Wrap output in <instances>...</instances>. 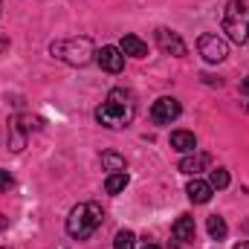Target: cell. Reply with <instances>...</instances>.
Returning <instances> with one entry per match:
<instances>
[{
  "label": "cell",
  "instance_id": "cell-13",
  "mask_svg": "<svg viewBox=\"0 0 249 249\" xmlns=\"http://www.w3.org/2000/svg\"><path fill=\"white\" fill-rule=\"evenodd\" d=\"M119 50H122L124 55H133V58H145V55H148V44L139 41L136 35H124L122 44H119Z\"/></svg>",
  "mask_w": 249,
  "mask_h": 249
},
{
  "label": "cell",
  "instance_id": "cell-7",
  "mask_svg": "<svg viewBox=\"0 0 249 249\" xmlns=\"http://www.w3.org/2000/svg\"><path fill=\"white\" fill-rule=\"evenodd\" d=\"M157 47L162 50V53H168V55H186V44H183V38L174 32V29H165V26H160L157 29Z\"/></svg>",
  "mask_w": 249,
  "mask_h": 249
},
{
  "label": "cell",
  "instance_id": "cell-25",
  "mask_svg": "<svg viewBox=\"0 0 249 249\" xmlns=\"http://www.w3.org/2000/svg\"><path fill=\"white\" fill-rule=\"evenodd\" d=\"M0 50H6V41H3V38H0Z\"/></svg>",
  "mask_w": 249,
  "mask_h": 249
},
{
  "label": "cell",
  "instance_id": "cell-15",
  "mask_svg": "<svg viewBox=\"0 0 249 249\" xmlns=\"http://www.w3.org/2000/svg\"><path fill=\"white\" fill-rule=\"evenodd\" d=\"M102 168L110 171V174L124 171V157H119L116 151H105V154H102Z\"/></svg>",
  "mask_w": 249,
  "mask_h": 249
},
{
  "label": "cell",
  "instance_id": "cell-6",
  "mask_svg": "<svg viewBox=\"0 0 249 249\" xmlns=\"http://www.w3.org/2000/svg\"><path fill=\"white\" fill-rule=\"evenodd\" d=\"M180 113H183V107H180V102H177L174 96H162V99H157L154 107H151V119L157 124H171Z\"/></svg>",
  "mask_w": 249,
  "mask_h": 249
},
{
  "label": "cell",
  "instance_id": "cell-16",
  "mask_svg": "<svg viewBox=\"0 0 249 249\" xmlns=\"http://www.w3.org/2000/svg\"><path fill=\"white\" fill-rule=\"evenodd\" d=\"M206 229H209V235H212L214 241H223L226 232H229V229H226V220H223L220 214H212V217L206 220Z\"/></svg>",
  "mask_w": 249,
  "mask_h": 249
},
{
  "label": "cell",
  "instance_id": "cell-14",
  "mask_svg": "<svg viewBox=\"0 0 249 249\" xmlns=\"http://www.w3.org/2000/svg\"><path fill=\"white\" fill-rule=\"evenodd\" d=\"M209 162H212V160H209L206 154H194V157H186V160L180 162V171H183V174H188V177H197V174H200Z\"/></svg>",
  "mask_w": 249,
  "mask_h": 249
},
{
  "label": "cell",
  "instance_id": "cell-11",
  "mask_svg": "<svg viewBox=\"0 0 249 249\" xmlns=\"http://www.w3.org/2000/svg\"><path fill=\"white\" fill-rule=\"evenodd\" d=\"M186 194H188V200L191 203H209L212 200V194H214V188L209 186V180H200V177H194L191 183L186 186Z\"/></svg>",
  "mask_w": 249,
  "mask_h": 249
},
{
  "label": "cell",
  "instance_id": "cell-22",
  "mask_svg": "<svg viewBox=\"0 0 249 249\" xmlns=\"http://www.w3.org/2000/svg\"><path fill=\"white\" fill-rule=\"evenodd\" d=\"M235 249H249V241H241V244H238Z\"/></svg>",
  "mask_w": 249,
  "mask_h": 249
},
{
  "label": "cell",
  "instance_id": "cell-27",
  "mask_svg": "<svg viewBox=\"0 0 249 249\" xmlns=\"http://www.w3.org/2000/svg\"><path fill=\"white\" fill-rule=\"evenodd\" d=\"M0 249H9V247H0Z\"/></svg>",
  "mask_w": 249,
  "mask_h": 249
},
{
  "label": "cell",
  "instance_id": "cell-10",
  "mask_svg": "<svg viewBox=\"0 0 249 249\" xmlns=\"http://www.w3.org/2000/svg\"><path fill=\"white\" fill-rule=\"evenodd\" d=\"M96 61L102 70H107V72H122L124 67V53L119 47H102L99 53H96Z\"/></svg>",
  "mask_w": 249,
  "mask_h": 249
},
{
  "label": "cell",
  "instance_id": "cell-8",
  "mask_svg": "<svg viewBox=\"0 0 249 249\" xmlns=\"http://www.w3.org/2000/svg\"><path fill=\"white\" fill-rule=\"evenodd\" d=\"M26 122H29L26 116H12V122H9V148L12 151H23L26 148V136L35 127V124H26Z\"/></svg>",
  "mask_w": 249,
  "mask_h": 249
},
{
  "label": "cell",
  "instance_id": "cell-18",
  "mask_svg": "<svg viewBox=\"0 0 249 249\" xmlns=\"http://www.w3.org/2000/svg\"><path fill=\"white\" fill-rule=\"evenodd\" d=\"M113 249H136V235H133L130 229L116 232V238H113Z\"/></svg>",
  "mask_w": 249,
  "mask_h": 249
},
{
  "label": "cell",
  "instance_id": "cell-9",
  "mask_svg": "<svg viewBox=\"0 0 249 249\" xmlns=\"http://www.w3.org/2000/svg\"><path fill=\"white\" fill-rule=\"evenodd\" d=\"M194 232H197L194 217H191V214H180V217L174 220V226H171V241H174V247L191 244V241H194Z\"/></svg>",
  "mask_w": 249,
  "mask_h": 249
},
{
  "label": "cell",
  "instance_id": "cell-17",
  "mask_svg": "<svg viewBox=\"0 0 249 249\" xmlns=\"http://www.w3.org/2000/svg\"><path fill=\"white\" fill-rule=\"evenodd\" d=\"M124 186H127V174L124 171L107 174V180H105V191L107 194H119V191H124Z\"/></svg>",
  "mask_w": 249,
  "mask_h": 249
},
{
  "label": "cell",
  "instance_id": "cell-2",
  "mask_svg": "<svg viewBox=\"0 0 249 249\" xmlns=\"http://www.w3.org/2000/svg\"><path fill=\"white\" fill-rule=\"evenodd\" d=\"M102 220H105V212H102L99 203H90V200L87 203H78L70 212V217H67V235L75 238V241H87L102 226Z\"/></svg>",
  "mask_w": 249,
  "mask_h": 249
},
{
  "label": "cell",
  "instance_id": "cell-1",
  "mask_svg": "<svg viewBox=\"0 0 249 249\" xmlns=\"http://www.w3.org/2000/svg\"><path fill=\"white\" fill-rule=\"evenodd\" d=\"M133 116H136V102L122 87L110 90L107 99L102 102V107L96 110V122L105 124V127H113V130L116 127H127V124L133 122Z\"/></svg>",
  "mask_w": 249,
  "mask_h": 249
},
{
  "label": "cell",
  "instance_id": "cell-23",
  "mask_svg": "<svg viewBox=\"0 0 249 249\" xmlns=\"http://www.w3.org/2000/svg\"><path fill=\"white\" fill-rule=\"evenodd\" d=\"M244 93H249V75L244 78Z\"/></svg>",
  "mask_w": 249,
  "mask_h": 249
},
{
  "label": "cell",
  "instance_id": "cell-24",
  "mask_svg": "<svg viewBox=\"0 0 249 249\" xmlns=\"http://www.w3.org/2000/svg\"><path fill=\"white\" fill-rule=\"evenodd\" d=\"M142 249H160V247H157V244H145Z\"/></svg>",
  "mask_w": 249,
  "mask_h": 249
},
{
  "label": "cell",
  "instance_id": "cell-20",
  "mask_svg": "<svg viewBox=\"0 0 249 249\" xmlns=\"http://www.w3.org/2000/svg\"><path fill=\"white\" fill-rule=\"evenodd\" d=\"M12 186H15V180H12V174L0 168V191H9Z\"/></svg>",
  "mask_w": 249,
  "mask_h": 249
},
{
  "label": "cell",
  "instance_id": "cell-12",
  "mask_svg": "<svg viewBox=\"0 0 249 249\" xmlns=\"http://www.w3.org/2000/svg\"><path fill=\"white\" fill-rule=\"evenodd\" d=\"M171 148L180 151V154H191V151H197V136L191 130H174L171 133Z\"/></svg>",
  "mask_w": 249,
  "mask_h": 249
},
{
  "label": "cell",
  "instance_id": "cell-3",
  "mask_svg": "<svg viewBox=\"0 0 249 249\" xmlns=\"http://www.w3.org/2000/svg\"><path fill=\"white\" fill-rule=\"evenodd\" d=\"M50 55L58 58V61L70 64V67H87V64L96 58V47L90 38H61V41H53L50 44Z\"/></svg>",
  "mask_w": 249,
  "mask_h": 249
},
{
  "label": "cell",
  "instance_id": "cell-26",
  "mask_svg": "<svg viewBox=\"0 0 249 249\" xmlns=\"http://www.w3.org/2000/svg\"><path fill=\"white\" fill-rule=\"evenodd\" d=\"M247 110H249V102H247Z\"/></svg>",
  "mask_w": 249,
  "mask_h": 249
},
{
  "label": "cell",
  "instance_id": "cell-21",
  "mask_svg": "<svg viewBox=\"0 0 249 249\" xmlns=\"http://www.w3.org/2000/svg\"><path fill=\"white\" fill-rule=\"evenodd\" d=\"M6 226H9V217H3V212H0V232H3Z\"/></svg>",
  "mask_w": 249,
  "mask_h": 249
},
{
  "label": "cell",
  "instance_id": "cell-5",
  "mask_svg": "<svg viewBox=\"0 0 249 249\" xmlns=\"http://www.w3.org/2000/svg\"><path fill=\"white\" fill-rule=\"evenodd\" d=\"M197 50H200V55H203L209 64H220L226 55H229V47H226V41H223L220 35H214V32H206V35H200V41H197Z\"/></svg>",
  "mask_w": 249,
  "mask_h": 249
},
{
  "label": "cell",
  "instance_id": "cell-4",
  "mask_svg": "<svg viewBox=\"0 0 249 249\" xmlns=\"http://www.w3.org/2000/svg\"><path fill=\"white\" fill-rule=\"evenodd\" d=\"M223 32L235 44H249V6L244 0H229L223 9Z\"/></svg>",
  "mask_w": 249,
  "mask_h": 249
},
{
  "label": "cell",
  "instance_id": "cell-19",
  "mask_svg": "<svg viewBox=\"0 0 249 249\" xmlns=\"http://www.w3.org/2000/svg\"><path fill=\"white\" fill-rule=\"evenodd\" d=\"M209 186L212 188H226L229 186V171H226V168H214L212 177H209Z\"/></svg>",
  "mask_w": 249,
  "mask_h": 249
}]
</instances>
